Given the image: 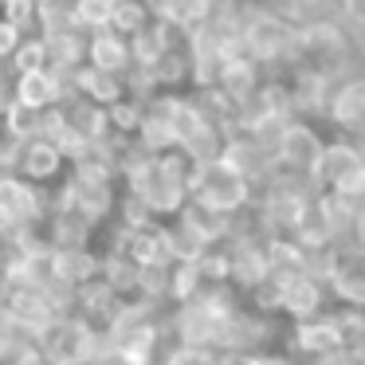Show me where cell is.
<instances>
[{
	"label": "cell",
	"instance_id": "1",
	"mask_svg": "<svg viewBox=\"0 0 365 365\" xmlns=\"http://www.w3.org/2000/svg\"><path fill=\"white\" fill-rule=\"evenodd\" d=\"M240 51L259 67H299V28L283 20L279 12L263 9H244L240 24Z\"/></svg>",
	"mask_w": 365,
	"mask_h": 365
},
{
	"label": "cell",
	"instance_id": "2",
	"mask_svg": "<svg viewBox=\"0 0 365 365\" xmlns=\"http://www.w3.org/2000/svg\"><path fill=\"white\" fill-rule=\"evenodd\" d=\"M189 200L212 208V212H220V216H236V212H244V208L255 205V189H252V181L240 177L224 158H216V161H205V165H192Z\"/></svg>",
	"mask_w": 365,
	"mask_h": 365
},
{
	"label": "cell",
	"instance_id": "3",
	"mask_svg": "<svg viewBox=\"0 0 365 365\" xmlns=\"http://www.w3.org/2000/svg\"><path fill=\"white\" fill-rule=\"evenodd\" d=\"M103 346H106L103 330L95 322H87L83 314H63L36 334V349L43 354L48 365H87Z\"/></svg>",
	"mask_w": 365,
	"mask_h": 365
},
{
	"label": "cell",
	"instance_id": "4",
	"mask_svg": "<svg viewBox=\"0 0 365 365\" xmlns=\"http://www.w3.org/2000/svg\"><path fill=\"white\" fill-rule=\"evenodd\" d=\"M322 283L338 307H357L365 310V244L346 240L330 244L322 255Z\"/></svg>",
	"mask_w": 365,
	"mask_h": 365
},
{
	"label": "cell",
	"instance_id": "5",
	"mask_svg": "<svg viewBox=\"0 0 365 365\" xmlns=\"http://www.w3.org/2000/svg\"><path fill=\"white\" fill-rule=\"evenodd\" d=\"M314 185L318 192H334V197L365 200V158L349 138L326 142L322 158L314 165Z\"/></svg>",
	"mask_w": 365,
	"mask_h": 365
},
{
	"label": "cell",
	"instance_id": "6",
	"mask_svg": "<svg viewBox=\"0 0 365 365\" xmlns=\"http://www.w3.org/2000/svg\"><path fill=\"white\" fill-rule=\"evenodd\" d=\"M51 208H67V212L83 216L87 224L103 228L110 220V212L118 208V197H114V185H103V181H83V177H63V185L56 189L51 197Z\"/></svg>",
	"mask_w": 365,
	"mask_h": 365
},
{
	"label": "cell",
	"instance_id": "7",
	"mask_svg": "<svg viewBox=\"0 0 365 365\" xmlns=\"http://www.w3.org/2000/svg\"><path fill=\"white\" fill-rule=\"evenodd\" d=\"M322 150H326V138L318 134L307 118H291L283 126V134H279V142H275V169L314 181V165H318V158H322Z\"/></svg>",
	"mask_w": 365,
	"mask_h": 365
},
{
	"label": "cell",
	"instance_id": "8",
	"mask_svg": "<svg viewBox=\"0 0 365 365\" xmlns=\"http://www.w3.org/2000/svg\"><path fill=\"white\" fill-rule=\"evenodd\" d=\"M51 212L48 189L24 181L20 173H0V220L9 228H28V224H43Z\"/></svg>",
	"mask_w": 365,
	"mask_h": 365
},
{
	"label": "cell",
	"instance_id": "9",
	"mask_svg": "<svg viewBox=\"0 0 365 365\" xmlns=\"http://www.w3.org/2000/svg\"><path fill=\"white\" fill-rule=\"evenodd\" d=\"M9 98H12L16 106H24V110H36V114H40V110H51V106H63L67 98H71V83H67V75L43 67V71L16 75Z\"/></svg>",
	"mask_w": 365,
	"mask_h": 365
},
{
	"label": "cell",
	"instance_id": "10",
	"mask_svg": "<svg viewBox=\"0 0 365 365\" xmlns=\"http://www.w3.org/2000/svg\"><path fill=\"white\" fill-rule=\"evenodd\" d=\"M326 118H330L346 138L361 134V130H365V71L341 75V79L334 83L330 106H326Z\"/></svg>",
	"mask_w": 365,
	"mask_h": 365
},
{
	"label": "cell",
	"instance_id": "11",
	"mask_svg": "<svg viewBox=\"0 0 365 365\" xmlns=\"http://www.w3.org/2000/svg\"><path fill=\"white\" fill-rule=\"evenodd\" d=\"M98 267H103V259L95 247H51L48 255V279L71 294L87 287L91 279H98Z\"/></svg>",
	"mask_w": 365,
	"mask_h": 365
},
{
	"label": "cell",
	"instance_id": "12",
	"mask_svg": "<svg viewBox=\"0 0 365 365\" xmlns=\"http://www.w3.org/2000/svg\"><path fill=\"white\" fill-rule=\"evenodd\" d=\"M12 173H20L24 181L40 185V189H51L56 181H63L67 161H63V153H59L56 142L32 138V142L20 145V158H16V169H12Z\"/></svg>",
	"mask_w": 365,
	"mask_h": 365
},
{
	"label": "cell",
	"instance_id": "13",
	"mask_svg": "<svg viewBox=\"0 0 365 365\" xmlns=\"http://www.w3.org/2000/svg\"><path fill=\"white\" fill-rule=\"evenodd\" d=\"M259 83H263V67L252 63L244 51H232V56H224L220 67H216L212 87L220 91L224 98H232V103L240 106V103H247V98L259 91Z\"/></svg>",
	"mask_w": 365,
	"mask_h": 365
},
{
	"label": "cell",
	"instance_id": "14",
	"mask_svg": "<svg viewBox=\"0 0 365 365\" xmlns=\"http://www.w3.org/2000/svg\"><path fill=\"white\" fill-rule=\"evenodd\" d=\"M326 299H330V291H326V283L314 275H299V279H291V283H279V310H283L287 318H294V322L326 314Z\"/></svg>",
	"mask_w": 365,
	"mask_h": 365
},
{
	"label": "cell",
	"instance_id": "15",
	"mask_svg": "<svg viewBox=\"0 0 365 365\" xmlns=\"http://www.w3.org/2000/svg\"><path fill=\"white\" fill-rule=\"evenodd\" d=\"M291 349L294 357H307V361H318V357H330L341 349V334L334 326L330 310L318 318H307V322H294V334H291Z\"/></svg>",
	"mask_w": 365,
	"mask_h": 365
},
{
	"label": "cell",
	"instance_id": "16",
	"mask_svg": "<svg viewBox=\"0 0 365 365\" xmlns=\"http://www.w3.org/2000/svg\"><path fill=\"white\" fill-rule=\"evenodd\" d=\"M59 110H63V134L79 138V142H87V145H98V142L110 138V122H106L103 106H95V103H87V98H75L71 95Z\"/></svg>",
	"mask_w": 365,
	"mask_h": 365
},
{
	"label": "cell",
	"instance_id": "17",
	"mask_svg": "<svg viewBox=\"0 0 365 365\" xmlns=\"http://www.w3.org/2000/svg\"><path fill=\"white\" fill-rule=\"evenodd\" d=\"M87 67L114 79H126L134 59H130V40H122L118 32H95L87 36Z\"/></svg>",
	"mask_w": 365,
	"mask_h": 365
},
{
	"label": "cell",
	"instance_id": "18",
	"mask_svg": "<svg viewBox=\"0 0 365 365\" xmlns=\"http://www.w3.org/2000/svg\"><path fill=\"white\" fill-rule=\"evenodd\" d=\"M67 83H71V95L75 98H87V103L103 106V110H106V106H114L118 98H126V83L114 79V75L95 71V67H87V63H83L79 71L67 75Z\"/></svg>",
	"mask_w": 365,
	"mask_h": 365
},
{
	"label": "cell",
	"instance_id": "19",
	"mask_svg": "<svg viewBox=\"0 0 365 365\" xmlns=\"http://www.w3.org/2000/svg\"><path fill=\"white\" fill-rule=\"evenodd\" d=\"M43 232H48L51 247H91V240H95V224H87L67 208H51L48 220H43Z\"/></svg>",
	"mask_w": 365,
	"mask_h": 365
},
{
	"label": "cell",
	"instance_id": "20",
	"mask_svg": "<svg viewBox=\"0 0 365 365\" xmlns=\"http://www.w3.org/2000/svg\"><path fill=\"white\" fill-rule=\"evenodd\" d=\"M110 16H114V0H75L71 4V24L83 36L110 32Z\"/></svg>",
	"mask_w": 365,
	"mask_h": 365
},
{
	"label": "cell",
	"instance_id": "21",
	"mask_svg": "<svg viewBox=\"0 0 365 365\" xmlns=\"http://www.w3.org/2000/svg\"><path fill=\"white\" fill-rule=\"evenodd\" d=\"M150 4L145 0H114V16H110V32H118L122 40L138 36L145 24H150Z\"/></svg>",
	"mask_w": 365,
	"mask_h": 365
},
{
	"label": "cell",
	"instance_id": "22",
	"mask_svg": "<svg viewBox=\"0 0 365 365\" xmlns=\"http://www.w3.org/2000/svg\"><path fill=\"white\" fill-rule=\"evenodd\" d=\"M142 114H145V103L134 95L118 98L114 106H106V122H110V134L118 138H134L138 126H142Z\"/></svg>",
	"mask_w": 365,
	"mask_h": 365
},
{
	"label": "cell",
	"instance_id": "23",
	"mask_svg": "<svg viewBox=\"0 0 365 365\" xmlns=\"http://www.w3.org/2000/svg\"><path fill=\"white\" fill-rule=\"evenodd\" d=\"M334 16L349 48H365V0H334Z\"/></svg>",
	"mask_w": 365,
	"mask_h": 365
},
{
	"label": "cell",
	"instance_id": "24",
	"mask_svg": "<svg viewBox=\"0 0 365 365\" xmlns=\"http://www.w3.org/2000/svg\"><path fill=\"white\" fill-rule=\"evenodd\" d=\"M9 67H12L16 75L43 71V67H48V40H43V36H24V40H20V48L12 51Z\"/></svg>",
	"mask_w": 365,
	"mask_h": 365
},
{
	"label": "cell",
	"instance_id": "25",
	"mask_svg": "<svg viewBox=\"0 0 365 365\" xmlns=\"http://www.w3.org/2000/svg\"><path fill=\"white\" fill-rule=\"evenodd\" d=\"M0 20H9L24 36H36V0H4L0 4Z\"/></svg>",
	"mask_w": 365,
	"mask_h": 365
},
{
	"label": "cell",
	"instance_id": "26",
	"mask_svg": "<svg viewBox=\"0 0 365 365\" xmlns=\"http://www.w3.org/2000/svg\"><path fill=\"white\" fill-rule=\"evenodd\" d=\"M216 361V354L212 349H197V346H169L165 354H161V361L158 365H212Z\"/></svg>",
	"mask_w": 365,
	"mask_h": 365
},
{
	"label": "cell",
	"instance_id": "27",
	"mask_svg": "<svg viewBox=\"0 0 365 365\" xmlns=\"http://www.w3.org/2000/svg\"><path fill=\"white\" fill-rule=\"evenodd\" d=\"M20 40H24V32H20V28H12L9 20H0V59H4V63H9L12 51L20 48Z\"/></svg>",
	"mask_w": 365,
	"mask_h": 365
},
{
	"label": "cell",
	"instance_id": "28",
	"mask_svg": "<svg viewBox=\"0 0 365 365\" xmlns=\"http://www.w3.org/2000/svg\"><path fill=\"white\" fill-rule=\"evenodd\" d=\"M212 365H252V354H236V349H220Z\"/></svg>",
	"mask_w": 365,
	"mask_h": 365
},
{
	"label": "cell",
	"instance_id": "29",
	"mask_svg": "<svg viewBox=\"0 0 365 365\" xmlns=\"http://www.w3.org/2000/svg\"><path fill=\"white\" fill-rule=\"evenodd\" d=\"M252 365H294V361H291V357H283V354L263 349V354H252Z\"/></svg>",
	"mask_w": 365,
	"mask_h": 365
},
{
	"label": "cell",
	"instance_id": "30",
	"mask_svg": "<svg viewBox=\"0 0 365 365\" xmlns=\"http://www.w3.org/2000/svg\"><path fill=\"white\" fill-rule=\"evenodd\" d=\"M9 87V63H4V59H0V91Z\"/></svg>",
	"mask_w": 365,
	"mask_h": 365
},
{
	"label": "cell",
	"instance_id": "31",
	"mask_svg": "<svg viewBox=\"0 0 365 365\" xmlns=\"http://www.w3.org/2000/svg\"><path fill=\"white\" fill-rule=\"evenodd\" d=\"M9 232H12V228H9V224H4V220H0V244L9 240Z\"/></svg>",
	"mask_w": 365,
	"mask_h": 365
},
{
	"label": "cell",
	"instance_id": "32",
	"mask_svg": "<svg viewBox=\"0 0 365 365\" xmlns=\"http://www.w3.org/2000/svg\"><path fill=\"white\" fill-rule=\"evenodd\" d=\"M43 4H51V0H36V9H43Z\"/></svg>",
	"mask_w": 365,
	"mask_h": 365
},
{
	"label": "cell",
	"instance_id": "33",
	"mask_svg": "<svg viewBox=\"0 0 365 365\" xmlns=\"http://www.w3.org/2000/svg\"><path fill=\"white\" fill-rule=\"evenodd\" d=\"M0 4H4V0H0Z\"/></svg>",
	"mask_w": 365,
	"mask_h": 365
},
{
	"label": "cell",
	"instance_id": "34",
	"mask_svg": "<svg viewBox=\"0 0 365 365\" xmlns=\"http://www.w3.org/2000/svg\"><path fill=\"white\" fill-rule=\"evenodd\" d=\"M145 4H150V0H145Z\"/></svg>",
	"mask_w": 365,
	"mask_h": 365
}]
</instances>
